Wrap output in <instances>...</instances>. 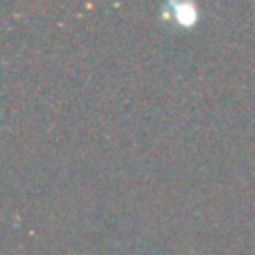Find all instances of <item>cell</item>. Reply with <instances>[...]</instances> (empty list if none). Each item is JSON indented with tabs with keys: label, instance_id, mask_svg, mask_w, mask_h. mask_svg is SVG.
Listing matches in <instances>:
<instances>
[{
	"label": "cell",
	"instance_id": "obj_1",
	"mask_svg": "<svg viewBox=\"0 0 255 255\" xmlns=\"http://www.w3.org/2000/svg\"><path fill=\"white\" fill-rule=\"evenodd\" d=\"M195 16H197V12H195V6H191V4H177V6H173V18L179 24H185V26L193 24Z\"/></svg>",
	"mask_w": 255,
	"mask_h": 255
}]
</instances>
